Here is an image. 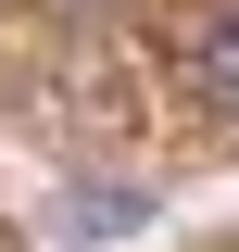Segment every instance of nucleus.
Returning <instances> with one entry per match:
<instances>
[{"mask_svg":"<svg viewBox=\"0 0 239 252\" xmlns=\"http://www.w3.org/2000/svg\"><path fill=\"white\" fill-rule=\"evenodd\" d=\"M227 126H239V101H227Z\"/></svg>","mask_w":239,"mask_h":252,"instance_id":"f03ea898","label":"nucleus"},{"mask_svg":"<svg viewBox=\"0 0 239 252\" xmlns=\"http://www.w3.org/2000/svg\"><path fill=\"white\" fill-rule=\"evenodd\" d=\"M189 89H202L214 114L239 101V0H214V13H202V38H189Z\"/></svg>","mask_w":239,"mask_h":252,"instance_id":"f257e3e1","label":"nucleus"}]
</instances>
